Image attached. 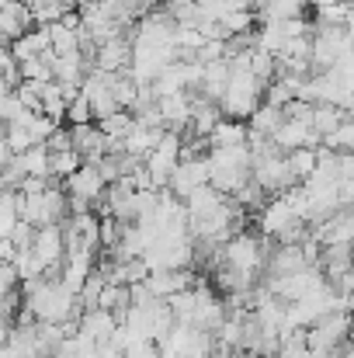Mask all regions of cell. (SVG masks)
I'll list each match as a JSON object with an SVG mask.
<instances>
[{
  "label": "cell",
  "mask_w": 354,
  "mask_h": 358,
  "mask_svg": "<svg viewBox=\"0 0 354 358\" xmlns=\"http://www.w3.org/2000/svg\"><path fill=\"white\" fill-rule=\"evenodd\" d=\"M77 306H80V299H77V292H70L63 285V278L42 275L35 282H24V306L21 310H28L38 324H66L77 317Z\"/></svg>",
  "instance_id": "6da1fadb"
},
{
  "label": "cell",
  "mask_w": 354,
  "mask_h": 358,
  "mask_svg": "<svg viewBox=\"0 0 354 358\" xmlns=\"http://www.w3.org/2000/svg\"><path fill=\"white\" fill-rule=\"evenodd\" d=\"M209 171H212V185L226 195H236L250 178H253V150L250 143L239 146H212L209 150Z\"/></svg>",
  "instance_id": "7a4b0ae2"
},
{
  "label": "cell",
  "mask_w": 354,
  "mask_h": 358,
  "mask_svg": "<svg viewBox=\"0 0 354 358\" xmlns=\"http://www.w3.org/2000/svg\"><path fill=\"white\" fill-rule=\"evenodd\" d=\"M264 234L257 230V234H250V230H236L233 237L226 240V247H223V261L219 264H226V268H233L236 275L243 278V285L250 289L253 285V278H257V271L260 268H267V247H264Z\"/></svg>",
  "instance_id": "3957f363"
},
{
  "label": "cell",
  "mask_w": 354,
  "mask_h": 358,
  "mask_svg": "<svg viewBox=\"0 0 354 358\" xmlns=\"http://www.w3.org/2000/svg\"><path fill=\"white\" fill-rule=\"evenodd\" d=\"M17 209H21V220L35 227H52L70 216V192L52 188V185L42 192H17Z\"/></svg>",
  "instance_id": "277c9868"
},
{
  "label": "cell",
  "mask_w": 354,
  "mask_h": 358,
  "mask_svg": "<svg viewBox=\"0 0 354 358\" xmlns=\"http://www.w3.org/2000/svg\"><path fill=\"white\" fill-rule=\"evenodd\" d=\"M351 313L348 310H337V313H327L320 324H313L306 331V341L313 348L316 358H330L334 352H341L348 341H351Z\"/></svg>",
  "instance_id": "5b68a950"
},
{
  "label": "cell",
  "mask_w": 354,
  "mask_h": 358,
  "mask_svg": "<svg viewBox=\"0 0 354 358\" xmlns=\"http://www.w3.org/2000/svg\"><path fill=\"white\" fill-rule=\"evenodd\" d=\"M302 223H306V220L295 213V206L288 202L285 192H281V195H271V199L264 202V209L257 213V230L267 240H281L288 230H295V227H302Z\"/></svg>",
  "instance_id": "8992f818"
},
{
  "label": "cell",
  "mask_w": 354,
  "mask_h": 358,
  "mask_svg": "<svg viewBox=\"0 0 354 358\" xmlns=\"http://www.w3.org/2000/svg\"><path fill=\"white\" fill-rule=\"evenodd\" d=\"M351 35L344 24H316L313 31V70H330L351 49Z\"/></svg>",
  "instance_id": "52a82bcc"
},
{
  "label": "cell",
  "mask_w": 354,
  "mask_h": 358,
  "mask_svg": "<svg viewBox=\"0 0 354 358\" xmlns=\"http://www.w3.org/2000/svg\"><path fill=\"white\" fill-rule=\"evenodd\" d=\"M323 264H313V268H306V271H295V275H281V278H267V289L278 296V299H285V303H295V299H306L309 292H316V289H323L330 278H327V271H320Z\"/></svg>",
  "instance_id": "ba28073f"
},
{
  "label": "cell",
  "mask_w": 354,
  "mask_h": 358,
  "mask_svg": "<svg viewBox=\"0 0 354 358\" xmlns=\"http://www.w3.org/2000/svg\"><path fill=\"white\" fill-rule=\"evenodd\" d=\"M202 185H212V171H209V153L205 157H181V164H177V171H174V178H170V192L177 195V199H191Z\"/></svg>",
  "instance_id": "9c48e42d"
},
{
  "label": "cell",
  "mask_w": 354,
  "mask_h": 358,
  "mask_svg": "<svg viewBox=\"0 0 354 358\" xmlns=\"http://www.w3.org/2000/svg\"><path fill=\"white\" fill-rule=\"evenodd\" d=\"M108 178H105V171L98 167V164H84L77 174H70L66 178V192H70V199H77V202H87V206H101L105 202V195H108Z\"/></svg>",
  "instance_id": "30bf717a"
},
{
  "label": "cell",
  "mask_w": 354,
  "mask_h": 358,
  "mask_svg": "<svg viewBox=\"0 0 354 358\" xmlns=\"http://www.w3.org/2000/svg\"><path fill=\"white\" fill-rule=\"evenodd\" d=\"M91 66H98V70H105V73H125V70L132 66V42H128L125 35H115V38L101 42V45L94 49Z\"/></svg>",
  "instance_id": "8fae6325"
},
{
  "label": "cell",
  "mask_w": 354,
  "mask_h": 358,
  "mask_svg": "<svg viewBox=\"0 0 354 358\" xmlns=\"http://www.w3.org/2000/svg\"><path fill=\"white\" fill-rule=\"evenodd\" d=\"M274 143H278V150L292 153V150H306V146L323 143V136L313 129V122L309 119H285L281 122V129L274 132Z\"/></svg>",
  "instance_id": "7c38bea8"
},
{
  "label": "cell",
  "mask_w": 354,
  "mask_h": 358,
  "mask_svg": "<svg viewBox=\"0 0 354 358\" xmlns=\"http://www.w3.org/2000/svg\"><path fill=\"white\" fill-rule=\"evenodd\" d=\"M35 28V10L31 3H17V0H3V10H0V31L10 42H17L21 35H28Z\"/></svg>",
  "instance_id": "4fadbf2b"
},
{
  "label": "cell",
  "mask_w": 354,
  "mask_h": 358,
  "mask_svg": "<svg viewBox=\"0 0 354 358\" xmlns=\"http://www.w3.org/2000/svg\"><path fill=\"white\" fill-rule=\"evenodd\" d=\"M118 324H121V320H118L112 310L91 306V310H84V317H80V334H87V338H94V341H112Z\"/></svg>",
  "instance_id": "5bb4252c"
},
{
  "label": "cell",
  "mask_w": 354,
  "mask_h": 358,
  "mask_svg": "<svg viewBox=\"0 0 354 358\" xmlns=\"http://www.w3.org/2000/svg\"><path fill=\"white\" fill-rule=\"evenodd\" d=\"M160 115L167 122V129H188L191 115H195V98L188 91L167 94V98H160Z\"/></svg>",
  "instance_id": "9a60e30c"
},
{
  "label": "cell",
  "mask_w": 354,
  "mask_h": 358,
  "mask_svg": "<svg viewBox=\"0 0 354 358\" xmlns=\"http://www.w3.org/2000/svg\"><path fill=\"white\" fill-rule=\"evenodd\" d=\"M167 129H153V125H142V122H135V129L128 132V139L121 143V150L128 153V157H135V160H146L153 150H156V143H160V136H163Z\"/></svg>",
  "instance_id": "2e32d148"
},
{
  "label": "cell",
  "mask_w": 354,
  "mask_h": 358,
  "mask_svg": "<svg viewBox=\"0 0 354 358\" xmlns=\"http://www.w3.org/2000/svg\"><path fill=\"white\" fill-rule=\"evenodd\" d=\"M17 167L24 171V178H52V150H49V143H35L24 153H17Z\"/></svg>",
  "instance_id": "e0dca14e"
},
{
  "label": "cell",
  "mask_w": 354,
  "mask_h": 358,
  "mask_svg": "<svg viewBox=\"0 0 354 358\" xmlns=\"http://www.w3.org/2000/svg\"><path fill=\"white\" fill-rule=\"evenodd\" d=\"M239 143H250V125H243V119L223 115L219 125L212 129V136H209V150L212 146H239Z\"/></svg>",
  "instance_id": "ac0fdd59"
},
{
  "label": "cell",
  "mask_w": 354,
  "mask_h": 358,
  "mask_svg": "<svg viewBox=\"0 0 354 358\" xmlns=\"http://www.w3.org/2000/svg\"><path fill=\"white\" fill-rule=\"evenodd\" d=\"M288 119L285 115V108H278V105H260L253 115H250V136H271L274 139V132L281 129V122Z\"/></svg>",
  "instance_id": "d6986e66"
},
{
  "label": "cell",
  "mask_w": 354,
  "mask_h": 358,
  "mask_svg": "<svg viewBox=\"0 0 354 358\" xmlns=\"http://www.w3.org/2000/svg\"><path fill=\"white\" fill-rule=\"evenodd\" d=\"M87 160H84V153L80 150H52V178H70V174H77L80 167H84Z\"/></svg>",
  "instance_id": "ffe728a7"
},
{
  "label": "cell",
  "mask_w": 354,
  "mask_h": 358,
  "mask_svg": "<svg viewBox=\"0 0 354 358\" xmlns=\"http://www.w3.org/2000/svg\"><path fill=\"white\" fill-rule=\"evenodd\" d=\"M344 119H348V108H341V105H316V112H313V129H316L320 136H330Z\"/></svg>",
  "instance_id": "44dd1931"
},
{
  "label": "cell",
  "mask_w": 354,
  "mask_h": 358,
  "mask_svg": "<svg viewBox=\"0 0 354 358\" xmlns=\"http://www.w3.org/2000/svg\"><path fill=\"white\" fill-rule=\"evenodd\" d=\"M288 164H292V171H295V178L299 181H306L316 167H320V150L316 146H306V150H292L288 153Z\"/></svg>",
  "instance_id": "7402d4cb"
},
{
  "label": "cell",
  "mask_w": 354,
  "mask_h": 358,
  "mask_svg": "<svg viewBox=\"0 0 354 358\" xmlns=\"http://www.w3.org/2000/svg\"><path fill=\"white\" fill-rule=\"evenodd\" d=\"M323 146L334 150V153H348V150H354V119L351 115L341 122L330 136H323Z\"/></svg>",
  "instance_id": "603a6c76"
},
{
  "label": "cell",
  "mask_w": 354,
  "mask_h": 358,
  "mask_svg": "<svg viewBox=\"0 0 354 358\" xmlns=\"http://www.w3.org/2000/svg\"><path fill=\"white\" fill-rule=\"evenodd\" d=\"M70 125H84V122H94V108H91V98L80 91L77 98H70V112H66Z\"/></svg>",
  "instance_id": "cb8c5ba5"
},
{
  "label": "cell",
  "mask_w": 354,
  "mask_h": 358,
  "mask_svg": "<svg viewBox=\"0 0 354 358\" xmlns=\"http://www.w3.org/2000/svg\"><path fill=\"white\" fill-rule=\"evenodd\" d=\"M0 112H3V125H7V122H14L17 115H24L28 108H24V101H21L17 91H3V108Z\"/></svg>",
  "instance_id": "d4e9b609"
},
{
  "label": "cell",
  "mask_w": 354,
  "mask_h": 358,
  "mask_svg": "<svg viewBox=\"0 0 354 358\" xmlns=\"http://www.w3.org/2000/svg\"><path fill=\"white\" fill-rule=\"evenodd\" d=\"M125 358H163V352H160V341L142 338V341H135L132 348H125Z\"/></svg>",
  "instance_id": "484cf974"
},
{
  "label": "cell",
  "mask_w": 354,
  "mask_h": 358,
  "mask_svg": "<svg viewBox=\"0 0 354 358\" xmlns=\"http://www.w3.org/2000/svg\"><path fill=\"white\" fill-rule=\"evenodd\" d=\"M344 28H348V35H351V42H354V7H351V17H348V24H344Z\"/></svg>",
  "instance_id": "4316f807"
}]
</instances>
